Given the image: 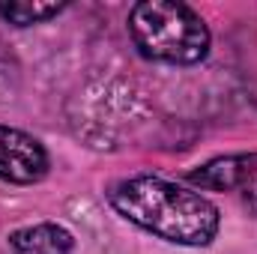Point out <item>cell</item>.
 <instances>
[{"mask_svg": "<svg viewBox=\"0 0 257 254\" xmlns=\"http://www.w3.org/2000/svg\"><path fill=\"white\" fill-rule=\"evenodd\" d=\"M108 203L141 230L174 245H209L218 233V206L200 191L162 177H128L105 191Z\"/></svg>", "mask_w": 257, "mask_h": 254, "instance_id": "cell-1", "label": "cell"}, {"mask_svg": "<svg viewBox=\"0 0 257 254\" xmlns=\"http://www.w3.org/2000/svg\"><path fill=\"white\" fill-rule=\"evenodd\" d=\"M135 48L156 63L194 66L209 54V27L192 6L177 0H141L128 12Z\"/></svg>", "mask_w": 257, "mask_h": 254, "instance_id": "cell-2", "label": "cell"}, {"mask_svg": "<svg viewBox=\"0 0 257 254\" xmlns=\"http://www.w3.org/2000/svg\"><path fill=\"white\" fill-rule=\"evenodd\" d=\"M48 174L45 147L12 126H0V180L15 186H33Z\"/></svg>", "mask_w": 257, "mask_h": 254, "instance_id": "cell-3", "label": "cell"}, {"mask_svg": "<svg viewBox=\"0 0 257 254\" xmlns=\"http://www.w3.org/2000/svg\"><path fill=\"white\" fill-rule=\"evenodd\" d=\"M257 177V153H242V156H218L197 171L189 174V183L203 191H233L245 189Z\"/></svg>", "mask_w": 257, "mask_h": 254, "instance_id": "cell-4", "label": "cell"}, {"mask_svg": "<svg viewBox=\"0 0 257 254\" xmlns=\"http://www.w3.org/2000/svg\"><path fill=\"white\" fill-rule=\"evenodd\" d=\"M9 248L15 254H72L75 251V236L63 224L42 221V224L12 230L9 233Z\"/></svg>", "mask_w": 257, "mask_h": 254, "instance_id": "cell-5", "label": "cell"}, {"mask_svg": "<svg viewBox=\"0 0 257 254\" xmlns=\"http://www.w3.org/2000/svg\"><path fill=\"white\" fill-rule=\"evenodd\" d=\"M66 9V3H30V0H9L0 3V18L15 24V27H30V24H42L54 15H60Z\"/></svg>", "mask_w": 257, "mask_h": 254, "instance_id": "cell-6", "label": "cell"}, {"mask_svg": "<svg viewBox=\"0 0 257 254\" xmlns=\"http://www.w3.org/2000/svg\"><path fill=\"white\" fill-rule=\"evenodd\" d=\"M242 200H245V209L257 218V177L245 186V189H242Z\"/></svg>", "mask_w": 257, "mask_h": 254, "instance_id": "cell-7", "label": "cell"}]
</instances>
